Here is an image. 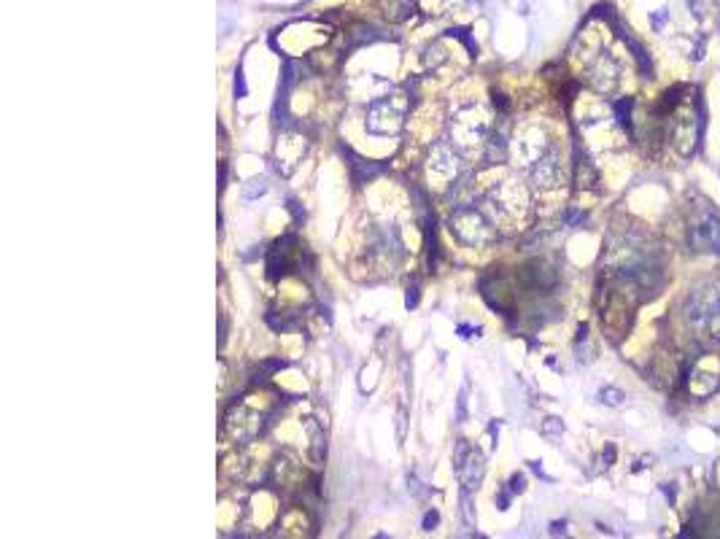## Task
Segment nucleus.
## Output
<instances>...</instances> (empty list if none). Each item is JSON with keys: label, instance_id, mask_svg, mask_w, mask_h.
<instances>
[{"label": "nucleus", "instance_id": "nucleus-1", "mask_svg": "<svg viewBox=\"0 0 720 539\" xmlns=\"http://www.w3.org/2000/svg\"><path fill=\"white\" fill-rule=\"evenodd\" d=\"M448 230L459 243H464L469 249L488 246L497 241V224L488 219V214L483 208H478L472 203H461L451 211Z\"/></svg>", "mask_w": 720, "mask_h": 539}, {"label": "nucleus", "instance_id": "nucleus-2", "mask_svg": "<svg viewBox=\"0 0 720 539\" xmlns=\"http://www.w3.org/2000/svg\"><path fill=\"white\" fill-rule=\"evenodd\" d=\"M405 111L407 105H399L396 97H372L364 108V130L378 138L399 135L405 127Z\"/></svg>", "mask_w": 720, "mask_h": 539}, {"label": "nucleus", "instance_id": "nucleus-3", "mask_svg": "<svg viewBox=\"0 0 720 539\" xmlns=\"http://www.w3.org/2000/svg\"><path fill=\"white\" fill-rule=\"evenodd\" d=\"M451 135L456 146H472V143H486V138L491 135L488 122L480 114V105L469 103L461 105L453 116H451Z\"/></svg>", "mask_w": 720, "mask_h": 539}, {"label": "nucleus", "instance_id": "nucleus-4", "mask_svg": "<svg viewBox=\"0 0 720 539\" xmlns=\"http://www.w3.org/2000/svg\"><path fill=\"white\" fill-rule=\"evenodd\" d=\"M464 170V157L459 146L451 138H437L429 151V173H434L442 181H456V176Z\"/></svg>", "mask_w": 720, "mask_h": 539}, {"label": "nucleus", "instance_id": "nucleus-5", "mask_svg": "<svg viewBox=\"0 0 720 539\" xmlns=\"http://www.w3.org/2000/svg\"><path fill=\"white\" fill-rule=\"evenodd\" d=\"M483 200L499 216H518L526 208V189L515 181H499L483 195Z\"/></svg>", "mask_w": 720, "mask_h": 539}, {"label": "nucleus", "instance_id": "nucleus-6", "mask_svg": "<svg viewBox=\"0 0 720 539\" xmlns=\"http://www.w3.org/2000/svg\"><path fill=\"white\" fill-rule=\"evenodd\" d=\"M688 246L697 254H718L720 251V219L715 214H699L688 227Z\"/></svg>", "mask_w": 720, "mask_h": 539}, {"label": "nucleus", "instance_id": "nucleus-7", "mask_svg": "<svg viewBox=\"0 0 720 539\" xmlns=\"http://www.w3.org/2000/svg\"><path fill=\"white\" fill-rule=\"evenodd\" d=\"M720 305V286L715 283H699L688 299H686V318L694 326H707L710 315L718 310Z\"/></svg>", "mask_w": 720, "mask_h": 539}, {"label": "nucleus", "instance_id": "nucleus-8", "mask_svg": "<svg viewBox=\"0 0 720 539\" xmlns=\"http://www.w3.org/2000/svg\"><path fill=\"white\" fill-rule=\"evenodd\" d=\"M529 181L534 189H556L564 181V162H561V151L556 146H551L529 170Z\"/></svg>", "mask_w": 720, "mask_h": 539}, {"label": "nucleus", "instance_id": "nucleus-9", "mask_svg": "<svg viewBox=\"0 0 720 539\" xmlns=\"http://www.w3.org/2000/svg\"><path fill=\"white\" fill-rule=\"evenodd\" d=\"M553 143H548V138L540 132V130H534V127H529V130H524L515 141H513V157L518 160V165L521 168H532L548 149H551Z\"/></svg>", "mask_w": 720, "mask_h": 539}, {"label": "nucleus", "instance_id": "nucleus-10", "mask_svg": "<svg viewBox=\"0 0 720 539\" xmlns=\"http://www.w3.org/2000/svg\"><path fill=\"white\" fill-rule=\"evenodd\" d=\"M699 132H702V119H697L694 114H683L678 122H675V130H672V143L675 149L683 154V157H691L699 146Z\"/></svg>", "mask_w": 720, "mask_h": 539}, {"label": "nucleus", "instance_id": "nucleus-11", "mask_svg": "<svg viewBox=\"0 0 720 539\" xmlns=\"http://www.w3.org/2000/svg\"><path fill=\"white\" fill-rule=\"evenodd\" d=\"M588 78L594 84L597 92H613L621 81V68L610 54H602L591 68H588Z\"/></svg>", "mask_w": 720, "mask_h": 539}, {"label": "nucleus", "instance_id": "nucleus-12", "mask_svg": "<svg viewBox=\"0 0 720 539\" xmlns=\"http://www.w3.org/2000/svg\"><path fill=\"white\" fill-rule=\"evenodd\" d=\"M624 399H626V394H624L621 388H615V386H605V388L599 391V402L607 405V407H621Z\"/></svg>", "mask_w": 720, "mask_h": 539}, {"label": "nucleus", "instance_id": "nucleus-13", "mask_svg": "<svg viewBox=\"0 0 720 539\" xmlns=\"http://www.w3.org/2000/svg\"><path fill=\"white\" fill-rule=\"evenodd\" d=\"M632 108H634V100H632V97H624V100H615V103H613V111H615V116H618V122H621L624 127H629Z\"/></svg>", "mask_w": 720, "mask_h": 539}, {"label": "nucleus", "instance_id": "nucleus-14", "mask_svg": "<svg viewBox=\"0 0 720 539\" xmlns=\"http://www.w3.org/2000/svg\"><path fill=\"white\" fill-rule=\"evenodd\" d=\"M268 192V181L265 178H254V181H249V187L243 189V197L246 200H257V197H262Z\"/></svg>", "mask_w": 720, "mask_h": 539}, {"label": "nucleus", "instance_id": "nucleus-15", "mask_svg": "<svg viewBox=\"0 0 720 539\" xmlns=\"http://www.w3.org/2000/svg\"><path fill=\"white\" fill-rule=\"evenodd\" d=\"M448 35H451V38H459V41H461L467 49H469V54H472V57L478 54V46H475V41L467 35V30H461V27H451V30H448Z\"/></svg>", "mask_w": 720, "mask_h": 539}, {"label": "nucleus", "instance_id": "nucleus-16", "mask_svg": "<svg viewBox=\"0 0 720 539\" xmlns=\"http://www.w3.org/2000/svg\"><path fill=\"white\" fill-rule=\"evenodd\" d=\"M561 432H564L561 418H545V424H542V434L545 437H559Z\"/></svg>", "mask_w": 720, "mask_h": 539}, {"label": "nucleus", "instance_id": "nucleus-17", "mask_svg": "<svg viewBox=\"0 0 720 539\" xmlns=\"http://www.w3.org/2000/svg\"><path fill=\"white\" fill-rule=\"evenodd\" d=\"M413 3H415V0H391V8H396L391 16H394V19H402V16H407V11L413 8Z\"/></svg>", "mask_w": 720, "mask_h": 539}, {"label": "nucleus", "instance_id": "nucleus-18", "mask_svg": "<svg viewBox=\"0 0 720 539\" xmlns=\"http://www.w3.org/2000/svg\"><path fill=\"white\" fill-rule=\"evenodd\" d=\"M705 329H707V332H710L715 340H720V305H718V310L710 315V321H707V326H705Z\"/></svg>", "mask_w": 720, "mask_h": 539}, {"label": "nucleus", "instance_id": "nucleus-19", "mask_svg": "<svg viewBox=\"0 0 720 539\" xmlns=\"http://www.w3.org/2000/svg\"><path fill=\"white\" fill-rule=\"evenodd\" d=\"M405 421H407V413H405V405H399V410H396V437H399V443L405 440Z\"/></svg>", "mask_w": 720, "mask_h": 539}, {"label": "nucleus", "instance_id": "nucleus-20", "mask_svg": "<svg viewBox=\"0 0 720 539\" xmlns=\"http://www.w3.org/2000/svg\"><path fill=\"white\" fill-rule=\"evenodd\" d=\"M418 283H413L410 288H407V294H405V305H407V310H413L415 305H418Z\"/></svg>", "mask_w": 720, "mask_h": 539}, {"label": "nucleus", "instance_id": "nucleus-21", "mask_svg": "<svg viewBox=\"0 0 720 539\" xmlns=\"http://www.w3.org/2000/svg\"><path fill=\"white\" fill-rule=\"evenodd\" d=\"M235 95H238V97L246 95V81H243V73H241V70H238V76H235Z\"/></svg>", "mask_w": 720, "mask_h": 539}, {"label": "nucleus", "instance_id": "nucleus-22", "mask_svg": "<svg viewBox=\"0 0 720 539\" xmlns=\"http://www.w3.org/2000/svg\"><path fill=\"white\" fill-rule=\"evenodd\" d=\"M524 475H513V480H510V491L515 494V491H524Z\"/></svg>", "mask_w": 720, "mask_h": 539}, {"label": "nucleus", "instance_id": "nucleus-23", "mask_svg": "<svg viewBox=\"0 0 720 539\" xmlns=\"http://www.w3.org/2000/svg\"><path fill=\"white\" fill-rule=\"evenodd\" d=\"M437 521H440V516H437V513H426V518H424V529H426V532H432V526H437Z\"/></svg>", "mask_w": 720, "mask_h": 539}, {"label": "nucleus", "instance_id": "nucleus-24", "mask_svg": "<svg viewBox=\"0 0 720 539\" xmlns=\"http://www.w3.org/2000/svg\"><path fill=\"white\" fill-rule=\"evenodd\" d=\"M651 22H653L656 27H661V24L667 22V8H661V11H659V16H656V19H651Z\"/></svg>", "mask_w": 720, "mask_h": 539}]
</instances>
